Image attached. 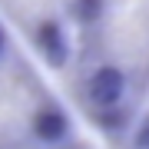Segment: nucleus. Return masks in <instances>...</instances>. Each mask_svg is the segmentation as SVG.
Returning a JSON list of instances; mask_svg holds the SVG:
<instances>
[{
    "instance_id": "obj_1",
    "label": "nucleus",
    "mask_w": 149,
    "mask_h": 149,
    "mask_svg": "<svg viewBox=\"0 0 149 149\" xmlns=\"http://www.w3.org/2000/svg\"><path fill=\"white\" fill-rule=\"evenodd\" d=\"M126 96V73L119 66H100L86 80V100L96 109H113Z\"/></svg>"
},
{
    "instance_id": "obj_2",
    "label": "nucleus",
    "mask_w": 149,
    "mask_h": 149,
    "mask_svg": "<svg viewBox=\"0 0 149 149\" xmlns=\"http://www.w3.org/2000/svg\"><path fill=\"white\" fill-rule=\"evenodd\" d=\"M30 133H33V139L43 143V146H60V143L70 136V116H66L60 106H43V109L33 113Z\"/></svg>"
},
{
    "instance_id": "obj_3",
    "label": "nucleus",
    "mask_w": 149,
    "mask_h": 149,
    "mask_svg": "<svg viewBox=\"0 0 149 149\" xmlns=\"http://www.w3.org/2000/svg\"><path fill=\"white\" fill-rule=\"evenodd\" d=\"M37 43H40L43 56H47L53 66H60L66 60V37H63V30H60L56 23H43V27L37 30Z\"/></svg>"
},
{
    "instance_id": "obj_4",
    "label": "nucleus",
    "mask_w": 149,
    "mask_h": 149,
    "mask_svg": "<svg viewBox=\"0 0 149 149\" xmlns=\"http://www.w3.org/2000/svg\"><path fill=\"white\" fill-rule=\"evenodd\" d=\"M133 146L136 149H149V116L139 123V129H136V136H133Z\"/></svg>"
},
{
    "instance_id": "obj_5",
    "label": "nucleus",
    "mask_w": 149,
    "mask_h": 149,
    "mask_svg": "<svg viewBox=\"0 0 149 149\" xmlns=\"http://www.w3.org/2000/svg\"><path fill=\"white\" fill-rule=\"evenodd\" d=\"M7 53V33H3V27H0V56Z\"/></svg>"
}]
</instances>
